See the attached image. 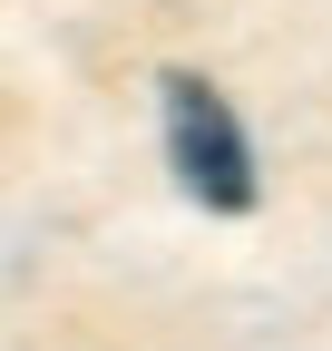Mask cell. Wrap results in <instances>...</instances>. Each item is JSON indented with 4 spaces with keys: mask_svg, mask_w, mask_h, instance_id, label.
<instances>
[{
    "mask_svg": "<svg viewBox=\"0 0 332 351\" xmlns=\"http://www.w3.org/2000/svg\"><path fill=\"white\" fill-rule=\"evenodd\" d=\"M166 166H176V186L195 205H215V215H244V205H254V147H244L235 108L205 78H186V69L166 78Z\"/></svg>",
    "mask_w": 332,
    "mask_h": 351,
    "instance_id": "1",
    "label": "cell"
}]
</instances>
